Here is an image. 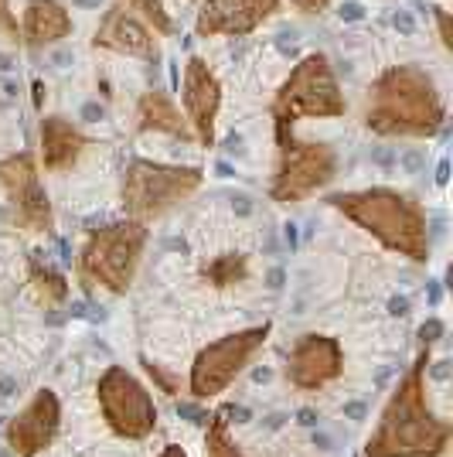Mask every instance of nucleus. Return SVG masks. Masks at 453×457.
<instances>
[{"mask_svg":"<svg viewBox=\"0 0 453 457\" xmlns=\"http://www.w3.org/2000/svg\"><path fill=\"white\" fill-rule=\"evenodd\" d=\"M0 21H4V24H11V17H7V11H4V0H0Z\"/></svg>","mask_w":453,"mask_h":457,"instance_id":"nucleus-50","label":"nucleus"},{"mask_svg":"<svg viewBox=\"0 0 453 457\" xmlns=\"http://www.w3.org/2000/svg\"><path fill=\"white\" fill-rule=\"evenodd\" d=\"M0 457H11V454H0Z\"/></svg>","mask_w":453,"mask_h":457,"instance_id":"nucleus-51","label":"nucleus"},{"mask_svg":"<svg viewBox=\"0 0 453 457\" xmlns=\"http://www.w3.org/2000/svg\"><path fill=\"white\" fill-rule=\"evenodd\" d=\"M103 0H72V7H82V11H95Z\"/></svg>","mask_w":453,"mask_h":457,"instance_id":"nucleus-43","label":"nucleus"},{"mask_svg":"<svg viewBox=\"0 0 453 457\" xmlns=\"http://www.w3.org/2000/svg\"><path fill=\"white\" fill-rule=\"evenodd\" d=\"M426 365L429 348L409 365L378 416L372 437L365 441V457H439L450 443L453 426L433 416L426 403Z\"/></svg>","mask_w":453,"mask_h":457,"instance_id":"nucleus-1","label":"nucleus"},{"mask_svg":"<svg viewBox=\"0 0 453 457\" xmlns=\"http://www.w3.org/2000/svg\"><path fill=\"white\" fill-rule=\"evenodd\" d=\"M450 181V160H439L437 164V185H447Z\"/></svg>","mask_w":453,"mask_h":457,"instance_id":"nucleus-37","label":"nucleus"},{"mask_svg":"<svg viewBox=\"0 0 453 457\" xmlns=\"http://www.w3.org/2000/svg\"><path fill=\"white\" fill-rule=\"evenodd\" d=\"M219 82L208 72L202 58H191L188 72H184V106H188V120L194 123V133L204 147L215 143V113H219Z\"/></svg>","mask_w":453,"mask_h":457,"instance_id":"nucleus-14","label":"nucleus"},{"mask_svg":"<svg viewBox=\"0 0 453 457\" xmlns=\"http://www.w3.org/2000/svg\"><path fill=\"white\" fill-rule=\"evenodd\" d=\"M392 28L409 38V34H416V17L409 14V11H395V14H392Z\"/></svg>","mask_w":453,"mask_h":457,"instance_id":"nucleus-25","label":"nucleus"},{"mask_svg":"<svg viewBox=\"0 0 453 457\" xmlns=\"http://www.w3.org/2000/svg\"><path fill=\"white\" fill-rule=\"evenodd\" d=\"M225 150H229V154H235V158H242V154H246V147H242V137H239V133L225 137Z\"/></svg>","mask_w":453,"mask_h":457,"instance_id":"nucleus-32","label":"nucleus"},{"mask_svg":"<svg viewBox=\"0 0 453 457\" xmlns=\"http://www.w3.org/2000/svg\"><path fill=\"white\" fill-rule=\"evenodd\" d=\"M328 202L338 212H344L351 222H358L361 229H368L382 246L402 252L409 260H426L429 256L426 215L409 195H399L392 188H368L330 195Z\"/></svg>","mask_w":453,"mask_h":457,"instance_id":"nucleus-2","label":"nucleus"},{"mask_svg":"<svg viewBox=\"0 0 453 457\" xmlns=\"http://www.w3.org/2000/svg\"><path fill=\"white\" fill-rule=\"evenodd\" d=\"M0 181L14 202V219L24 225V229H34L41 232L51 225V205H48V195L38 181V171H34V160L28 154H17L11 160H0Z\"/></svg>","mask_w":453,"mask_h":457,"instance_id":"nucleus-11","label":"nucleus"},{"mask_svg":"<svg viewBox=\"0 0 453 457\" xmlns=\"http://www.w3.org/2000/svg\"><path fill=\"white\" fill-rule=\"evenodd\" d=\"M338 171V158L328 143L293 140L290 133H280V168L273 178L269 195L276 202H300L324 188Z\"/></svg>","mask_w":453,"mask_h":457,"instance_id":"nucleus-9","label":"nucleus"},{"mask_svg":"<svg viewBox=\"0 0 453 457\" xmlns=\"http://www.w3.org/2000/svg\"><path fill=\"white\" fill-rule=\"evenodd\" d=\"M147 246L143 222L126 219L113 222L106 229L93 232L85 250L78 256V277L85 287H103L110 294H126L133 280V269L140 263V252Z\"/></svg>","mask_w":453,"mask_h":457,"instance_id":"nucleus-4","label":"nucleus"},{"mask_svg":"<svg viewBox=\"0 0 453 457\" xmlns=\"http://www.w3.org/2000/svg\"><path fill=\"white\" fill-rule=\"evenodd\" d=\"M225 416H235V423H246V420H249V410H242V406H229Z\"/></svg>","mask_w":453,"mask_h":457,"instance_id":"nucleus-38","label":"nucleus"},{"mask_svg":"<svg viewBox=\"0 0 453 457\" xmlns=\"http://www.w3.org/2000/svg\"><path fill=\"white\" fill-rule=\"evenodd\" d=\"M204 273L215 280V287H229V284H235V280L246 277V260L235 256V252H229V256H222V260H215V263H208Z\"/></svg>","mask_w":453,"mask_h":457,"instance_id":"nucleus-21","label":"nucleus"},{"mask_svg":"<svg viewBox=\"0 0 453 457\" xmlns=\"http://www.w3.org/2000/svg\"><path fill=\"white\" fill-rule=\"evenodd\" d=\"M140 14H147L150 21L157 24V31H171V21H167V14H164V7H160V0H130Z\"/></svg>","mask_w":453,"mask_h":457,"instance_id":"nucleus-22","label":"nucleus"},{"mask_svg":"<svg viewBox=\"0 0 453 457\" xmlns=\"http://www.w3.org/2000/svg\"><path fill=\"white\" fill-rule=\"evenodd\" d=\"M51 65H55V68H68V65H72V51H68V48H58V51L51 55Z\"/></svg>","mask_w":453,"mask_h":457,"instance_id":"nucleus-33","label":"nucleus"},{"mask_svg":"<svg viewBox=\"0 0 453 457\" xmlns=\"http://www.w3.org/2000/svg\"><path fill=\"white\" fill-rule=\"evenodd\" d=\"M429 304H433V307L439 304V287L437 284H429Z\"/></svg>","mask_w":453,"mask_h":457,"instance_id":"nucleus-48","label":"nucleus"},{"mask_svg":"<svg viewBox=\"0 0 453 457\" xmlns=\"http://www.w3.org/2000/svg\"><path fill=\"white\" fill-rule=\"evenodd\" d=\"M160 457H188V454H184V447H177V443H167Z\"/></svg>","mask_w":453,"mask_h":457,"instance_id":"nucleus-42","label":"nucleus"},{"mask_svg":"<svg viewBox=\"0 0 453 457\" xmlns=\"http://www.w3.org/2000/svg\"><path fill=\"white\" fill-rule=\"evenodd\" d=\"M72 31V17L62 11V4L55 0H31L28 4V14H24V34H28V45H48V41H58Z\"/></svg>","mask_w":453,"mask_h":457,"instance_id":"nucleus-17","label":"nucleus"},{"mask_svg":"<svg viewBox=\"0 0 453 457\" xmlns=\"http://www.w3.org/2000/svg\"><path fill=\"white\" fill-rule=\"evenodd\" d=\"M276 11V0H204L198 11L202 34H246Z\"/></svg>","mask_w":453,"mask_h":457,"instance_id":"nucleus-13","label":"nucleus"},{"mask_svg":"<svg viewBox=\"0 0 453 457\" xmlns=\"http://www.w3.org/2000/svg\"><path fill=\"white\" fill-rule=\"evenodd\" d=\"M41 99H45V86H41V82H34V103L41 106Z\"/></svg>","mask_w":453,"mask_h":457,"instance_id":"nucleus-46","label":"nucleus"},{"mask_svg":"<svg viewBox=\"0 0 453 457\" xmlns=\"http://www.w3.org/2000/svg\"><path fill=\"white\" fill-rule=\"evenodd\" d=\"M269 324L263 328H246V332L225 334L219 342H212L208 348L198 351V359L191 365L188 393L194 399H215L235 382V376L249 365V359L266 345Z\"/></svg>","mask_w":453,"mask_h":457,"instance_id":"nucleus-8","label":"nucleus"},{"mask_svg":"<svg viewBox=\"0 0 453 457\" xmlns=\"http://www.w3.org/2000/svg\"><path fill=\"white\" fill-rule=\"evenodd\" d=\"M215 171H219V178H232V164H229V160H219V168H215Z\"/></svg>","mask_w":453,"mask_h":457,"instance_id":"nucleus-44","label":"nucleus"},{"mask_svg":"<svg viewBox=\"0 0 453 457\" xmlns=\"http://www.w3.org/2000/svg\"><path fill=\"white\" fill-rule=\"evenodd\" d=\"M103 116H106V110H103L99 103H85V106H82V120H85V123H99Z\"/></svg>","mask_w":453,"mask_h":457,"instance_id":"nucleus-29","label":"nucleus"},{"mask_svg":"<svg viewBox=\"0 0 453 457\" xmlns=\"http://www.w3.org/2000/svg\"><path fill=\"white\" fill-rule=\"evenodd\" d=\"M283 239H286V246H290V250L297 246V225H293V222H286V225H283Z\"/></svg>","mask_w":453,"mask_h":457,"instance_id":"nucleus-36","label":"nucleus"},{"mask_svg":"<svg viewBox=\"0 0 453 457\" xmlns=\"http://www.w3.org/2000/svg\"><path fill=\"white\" fill-rule=\"evenodd\" d=\"M297 423L313 426V423H317V413H313V410H300V413H297Z\"/></svg>","mask_w":453,"mask_h":457,"instance_id":"nucleus-40","label":"nucleus"},{"mask_svg":"<svg viewBox=\"0 0 453 457\" xmlns=\"http://www.w3.org/2000/svg\"><path fill=\"white\" fill-rule=\"evenodd\" d=\"M232 208L239 212V215H249V212H252V198L239 191V195H232Z\"/></svg>","mask_w":453,"mask_h":457,"instance_id":"nucleus-31","label":"nucleus"},{"mask_svg":"<svg viewBox=\"0 0 453 457\" xmlns=\"http://www.w3.org/2000/svg\"><path fill=\"white\" fill-rule=\"evenodd\" d=\"M95 45L113 48V51H120V55H150V58L157 55L154 38L147 31V24H143L137 14L123 11V7L106 11L99 31H95Z\"/></svg>","mask_w":453,"mask_h":457,"instance_id":"nucleus-15","label":"nucleus"},{"mask_svg":"<svg viewBox=\"0 0 453 457\" xmlns=\"http://www.w3.org/2000/svg\"><path fill=\"white\" fill-rule=\"evenodd\" d=\"M344 416H351V420H361V416H365V406H361V403H348V406H344Z\"/></svg>","mask_w":453,"mask_h":457,"instance_id":"nucleus-39","label":"nucleus"},{"mask_svg":"<svg viewBox=\"0 0 453 457\" xmlns=\"http://www.w3.org/2000/svg\"><path fill=\"white\" fill-rule=\"evenodd\" d=\"M443 123V106L433 82L420 68H392L372 89L368 126L385 137H429Z\"/></svg>","mask_w":453,"mask_h":457,"instance_id":"nucleus-3","label":"nucleus"},{"mask_svg":"<svg viewBox=\"0 0 453 457\" xmlns=\"http://www.w3.org/2000/svg\"><path fill=\"white\" fill-rule=\"evenodd\" d=\"M365 4H358V0H344L341 7H338V17H341L344 24H355V21H365Z\"/></svg>","mask_w":453,"mask_h":457,"instance_id":"nucleus-24","label":"nucleus"},{"mask_svg":"<svg viewBox=\"0 0 453 457\" xmlns=\"http://www.w3.org/2000/svg\"><path fill=\"white\" fill-rule=\"evenodd\" d=\"M439 334H443V321H437V317H429V321L420 328V338H422V345H426V348L433 345Z\"/></svg>","mask_w":453,"mask_h":457,"instance_id":"nucleus-26","label":"nucleus"},{"mask_svg":"<svg viewBox=\"0 0 453 457\" xmlns=\"http://www.w3.org/2000/svg\"><path fill=\"white\" fill-rule=\"evenodd\" d=\"M82 133L62 116H48L41 120V160L48 171H68L82 154Z\"/></svg>","mask_w":453,"mask_h":457,"instance_id":"nucleus-16","label":"nucleus"},{"mask_svg":"<svg viewBox=\"0 0 453 457\" xmlns=\"http://www.w3.org/2000/svg\"><path fill=\"white\" fill-rule=\"evenodd\" d=\"M266 287H269V290H280V287H283V269H280V267L269 269V277H266Z\"/></svg>","mask_w":453,"mask_h":457,"instance_id":"nucleus-35","label":"nucleus"},{"mask_svg":"<svg viewBox=\"0 0 453 457\" xmlns=\"http://www.w3.org/2000/svg\"><path fill=\"white\" fill-rule=\"evenodd\" d=\"M269 376H273L269 369H256V372H252V379H256V382H269Z\"/></svg>","mask_w":453,"mask_h":457,"instance_id":"nucleus-45","label":"nucleus"},{"mask_svg":"<svg viewBox=\"0 0 453 457\" xmlns=\"http://www.w3.org/2000/svg\"><path fill=\"white\" fill-rule=\"evenodd\" d=\"M31 280L38 284L45 304H58V300H65V294H68L62 273H58V269H51L48 263L41 267V256H38V252H34V260H31Z\"/></svg>","mask_w":453,"mask_h":457,"instance_id":"nucleus-20","label":"nucleus"},{"mask_svg":"<svg viewBox=\"0 0 453 457\" xmlns=\"http://www.w3.org/2000/svg\"><path fill=\"white\" fill-rule=\"evenodd\" d=\"M177 413H181V416H188L191 423H208V413L198 410V406H188V403H177Z\"/></svg>","mask_w":453,"mask_h":457,"instance_id":"nucleus-27","label":"nucleus"},{"mask_svg":"<svg viewBox=\"0 0 453 457\" xmlns=\"http://www.w3.org/2000/svg\"><path fill=\"white\" fill-rule=\"evenodd\" d=\"M140 130H160L174 137H188V126L181 120V113L164 93H147L140 99Z\"/></svg>","mask_w":453,"mask_h":457,"instance_id":"nucleus-18","label":"nucleus"},{"mask_svg":"<svg viewBox=\"0 0 453 457\" xmlns=\"http://www.w3.org/2000/svg\"><path fill=\"white\" fill-rule=\"evenodd\" d=\"M0 68H4V72H7V68H14V65H11V58H7V55H0Z\"/></svg>","mask_w":453,"mask_h":457,"instance_id":"nucleus-49","label":"nucleus"},{"mask_svg":"<svg viewBox=\"0 0 453 457\" xmlns=\"http://www.w3.org/2000/svg\"><path fill=\"white\" fill-rule=\"evenodd\" d=\"M399 164H402V171H406V174H420L422 168H426V154H422V150H416V147H409V150H402V154H399Z\"/></svg>","mask_w":453,"mask_h":457,"instance_id":"nucleus-23","label":"nucleus"},{"mask_svg":"<svg viewBox=\"0 0 453 457\" xmlns=\"http://www.w3.org/2000/svg\"><path fill=\"white\" fill-rule=\"evenodd\" d=\"M95 396H99V410H103V420L110 423V430L123 441H143L150 437L157 426V406L154 396L147 393L140 379H133L123 365H110L103 376H99V386H95Z\"/></svg>","mask_w":453,"mask_h":457,"instance_id":"nucleus-7","label":"nucleus"},{"mask_svg":"<svg viewBox=\"0 0 453 457\" xmlns=\"http://www.w3.org/2000/svg\"><path fill=\"white\" fill-rule=\"evenodd\" d=\"M11 389H14V379H4L0 382V396H11Z\"/></svg>","mask_w":453,"mask_h":457,"instance_id":"nucleus-47","label":"nucleus"},{"mask_svg":"<svg viewBox=\"0 0 453 457\" xmlns=\"http://www.w3.org/2000/svg\"><path fill=\"white\" fill-rule=\"evenodd\" d=\"M202 185V171L194 168H167L154 160H133L123 178V208L133 219H154L160 212L188 198Z\"/></svg>","mask_w":453,"mask_h":457,"instance_id":"nucleus-5","label":"nucleus"},{"mask_svg":"<svg viewBox=\"0 0 453 457\" xmlns=\"http://www.w3.org/2000/svg\"><path fill=\"white\" fill-rule=\"evenodd\" d=\"M62 423V403L51 389H38L34 399L7 423V447L14 457H38L55 441Z\"/></svg>","mask_w":453,"mask_h":457,"instance_id":"nucleus-10","label":"nucleus"},{"mask_svg":"<svg viewBox=\"0 0 453 457\" xmlns=\"http://www.w3.org/2000/svg\"><path fill=\"white\" fill-rule=\"evenodd\" d=\"M293 45H297V31H280L276 34V48L283 55H293Z\"/></svg>","mask_w":453,"mask_h":457,"instance_id":"nucleus-28","label":"nucleus"},{"mask_svg":"<svg viewBox=\"0 0 453 457\" xmlns=\"http://www.w3.org/2000/svg\"><path fill=\"white\" fill-rule=\"evenodd\" d=\"M344 99L338 93V82L330 76L328 62L321 55H311L293 68V76L286 79L280 89L276 103H273V116H276V137L290 130L293 120L300 116H341Z\"/></svg>","mask_w":453,"mask_h":457,"instance_id":"nucleus-6","label":"nucleus"},{"mask_svg":"<svg viewBox=\"0 0 453 457\" xmlns=\"http://www.w3.org/2000/svg\"><path fill=\"white\" fill-rule=\"evenodd\" d=\"M426 369H429V365H426ZM429 376L439 379V382H443V379H450V362H437L433 369H429Z\"/></svg>","mask_w":453,"mask_h":457,"instance_id":"nucleus-34","label":"nucleus"},{"mask_svg":"<svg viewBox=\"0 0 453 457\" xmlns=\"http://www.w3.org/2000/svg\"><path fill=\"white\" fill-rule=\"evenodd\" d=\"M389 314L392 317H406L409 314V297H392L389 300Z\"/></svg>","mask_w":453,"mask_h":457,"instance_id":"nucleus-30","label":"nucleus"},{"mask_svg":"<svg viewBox=\"0 0 453 457\" xmlns=\"http://www.w3.org/2000/svg\"><path fill=\"white\" fill-rule=\"evenodd\" d=\"M204 457H246L239 451V443L229 433V416L225 410L208 416V433H204Z\"/></svg>","mask_w":453,"mask_h":457,"instance_id":"nucleus-19","label":"nucleus"},{"mask_svg":"<svg viewBox=\"0 0 453 457\" xmlns=\"http://www.w3.org/2000/svg\"><path fill=\"white\" fill-rule=\"evenodd\" d=\"M344 355L341 345L328 334H303L297 345L290 348V362H286V379L297 389H321L341 376Z\"/></svg>","mask_w":453,"mask_h":457,"instance_id":"nucleus-12","label":"nucleus"},{"mask_svg":"<svg viewBox=\"0 0 453 457\" xmlns=\"http://www.w3.org/2000/svg\"><path fill=\"white\" fill-rule=\"evenodd\" d=\"M293 4H297V7H303V11H321L328 0H293Z\"/></svg>","mask_w":453,"mask_h":457,"instance_id":"nucleus-41","label":"nucleus"}]
</instances>
